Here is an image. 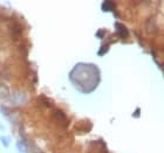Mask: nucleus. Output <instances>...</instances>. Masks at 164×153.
Wrapping results in <instances>:
<instances>
[{
  "mask_svg": "<svg viewBox=\"0 0 164 153\" xmlns=\"http://www.w3.org/2000/svg\"><path fill=\"white\" fill-rule=\"evenodd\" d=\"M136 111H137V112H136V113H134V117H136V116H137V115H138V116H139V109H137V110H136Z\"/></svg>",
  "mask_w": 164,
  "mask_h": 153,
  "instance_id": "nucleus-7",
  "label": "nucleus"
},
{
  "mask_svg": "<svg viewBox=\"0 0 164 153\" xmlns=\"http://www.w3.org/2000/svg\"><path fill=\"white\" fill-rule=\"evenodd\" d=\"M0 130H4V125L1 123H0Z\"/></svg>",
  "mask_w": 164,
  "mask_h": 153,
  "instance_id": "nucleus-8",
  "label": "nucleus"
},
{
  "mask_svg": "<svg viewBox=\"0 0 164 153\" xmlns=\"http://www.w3.org/2000/svg\"><path fill=\"white\" fill-rule=\"evenodd\" d=\"M115 27H116V29L118 31V34H120V38H121V39H125V38H128V35H129V31H128V28H127L123 24L116 22V24H115Z\"/></svg>",
  "mask_w": 164,
  "mask_h": 153,
  "instance_id": "nucleus-1",
  "label": "nucleus"
},
{
  "mask_svg": "<svg viewBox=\"0 0 164 153\" xmlns=\"http://www.w3.org/2000/svg\"><path fill=\"white\" fill-rule=\"evenodd\" d=\"M114 6H115V2H114V1H103L101 8H102L103 12H110V11L114 9V8H113Z\"/></svg>",
  "mask_w": 164,
  "mask_h": 153,
  "instance_id": "nucleus-5",
  "label": "nucleus"
},
{
  "mask_svg": "<svg viewBox=\"0 0 164 153\" xmlns=\"http://www.w3.org/2000/svg\"><path fill=\"white\" fill-rule=\"evenodd\" d=\"M1 143H2V146L4 147H8L10 146V138L6 137V136H4V137H1Z\"/></svg>",
  "mask_w": 164,
  "mask_h": 153,
  "instance_id": "nucleus-6",
  "label": "nucleus"
},
{
  "mask_svg": "<svg viewBox=\"0 0 164 153\" xmlns=\"http://www.w3.org/2000/svg\"><path fill=\"white\" fill-rule=\"evenodd\" d=\"M54 118L58 120V122H61V123L65 122L66 125L68 124V119H67V117H66V115L63 113V111H61V110H55L54 111Z\"/></svg>",
  "mask_w": 164,
  "mask_h": 153,
  "instance_id": "nucleus-3",
  "label": "nucleus"
},
{
  "mask_svg": "<svg viewBox=\"0 0 164 153\" xmlns=\"http://www.w3.org/2000/svg\"><path fill=\"white\" fill-rule=\"evenodd\" d=\"M17 147L19 150V152L21 153H28V147L26 145V139L21 140H17Z\"/></svg>",
  "mask_w": 164,
  "mask_h": 153,
  "instance_id": "nucleus-4",
  "label": "nucleus"
},
{
  "mask_svg": "<svg viewBox=\"0 0 164 153\" xmlns=\"http://www.w3.org/2000/svg\"><path fill=\"white\" fill-rule=\"evenodd\" d=\"M0 139H1V137H0Z\"/></svg>",
  "mask_w": 164,
  "mask_h": 153,
  "instance_id": "nucleus-9",
  "label": "nucleus"
},
{
  "mask_svg": "<svg viewBox=\"0 0 164 153\" xmlns=\"http://www.w3.org/2000/svg\"><path fill=\"white\" fill-rule=\"evenodd\" d=\"M13 98H14V103L15 104H25V102H26V95L24 93H21V91H15L13 93Z\"/></svg>",
  "mask_w": 164,
  "mask_h": 153,
  "instance_id": "nucleus-2",
  "label": "nucleus"
}]
</instances>
